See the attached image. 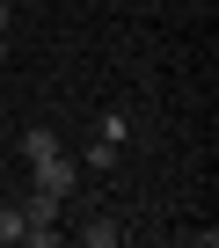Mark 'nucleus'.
<instances>
[{"mask_svg":"<svg viewBox=\"0 0 219 248\" xmlns=\"http://www.w3.org/2000/svg\"><path fill=\"white\" fill-rule=\"evenodd\" d=\"M95 132H102V139H125V132H132V117H125V109H102V124H95Z\"/></svg>","mask_w":219,"mask_h":248,"instance_id":"7","label":"nucleus"},{"mask_svg":"<svg viewBox=\"0 0 219 248\" xmlns=\"http://www.w3.org/2000/svg\"><path fill=\"white\" fill-rule=\"evenodd\" d=\"M0 241H8V248L22 241V204H0Z\"/></svg>","mask_w":219,"mask_h":248,"instance_id":"5","label":"nucleus"},{"mask_svg":"<svg viewBox=\"0 0 219 248\" xmlns=\"http://www.w3.org/2000/svg\"><path fill=\"white\" fill-rule=\"evenodd\" d=\"M51 154H66L59 132H51V124H30V132H22V161H51Z\"/></svg>","mask_w":219,"mask_h":248,"instance_id":"3","label":"nucleus"},{"mask_svg":"<svg viewBox=\"0 0 219 248\" xmlns=\"http://www.w3.org/2000/svg\"><path fill=\"white\" fill-rule=\"evenodd\" d=\"M80 168H117V139H95V146H88V161H80Z\"/></svg>","mask_w":219,"mask_h":248,"instance_id":"6","label":"nucleus"},{"mask_svg":"<svg viewBox=\"0 0 219 248\" xmlns=\"http://www.w3.org/2000/svg\"><path fill=\"white\" fill-rule=\"evenodd\" d=\"M80 241H88V248H117V241H125V226H117V219H88V226H80Z\"/></svg>","mask_w":219,"mask_h":248,"instance_id":"4","label":"nucleus"},{"mask_svg":"<svg viewBox=\"0 0 219 248\" xmlns=\"http://www.w3.org/2000/svg\"><path fill=\"white\" fill-rule=\"evenodd\" d=\"M59 212H66V197H59V190H30V204H22V226H59Z\"/></svg>","mask_w":219,"mask_h":248,"instance_id":"2","label":"nucleus"},{"mask_svg":"<svg viewBox=\"0 0 219 248\" xmlns=\"http://www.w3.org/2000/svg\"><path fill=\"white\" fill-rule=\"evenodd\" d=\"M0 59H8V30H0Z\"/></svg>","mask_w":219,"mask_h":248,"instance_id":"8","label":"nucleus"},{"mask_svg":"<svg viewBox=\"0 0 219 248\" xmlns=\"http://www.w3.org/2000/svg\"><path fill=\"white\" fill-rule=\"evenodd\" d=\"M30 183H37V190H59V197H73V183H80V161H66V154H51V161H30Z\"/></svg>","mask_w":219,"mask_h":248,"instance_id":"1","label":"nucleus"}]
</instances>
